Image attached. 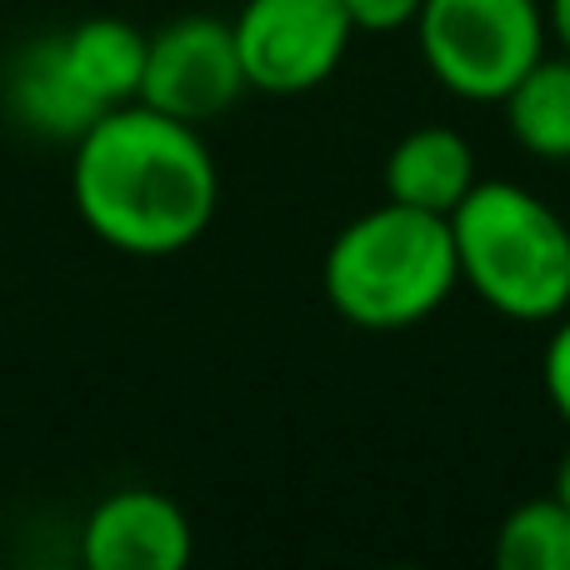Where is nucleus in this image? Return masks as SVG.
<instances>
[{
    "label": "nucleus",
    "mask_w": 570,
    "mask_h": 570,
    "mask_svg": "<svg viewBox=\"0 0 570 570\" xmlns=\"http://www.w3.org/2000/svg\"><path fill=\"white\" fill-rule=\"evenodd\" d=\"M146 46L150 36L136 30L120 16H90L80 26L60 30V50L66 66L76 70V80L86 86V96L100 110L126 106L140 96V76H146Z\"/></svg>",
    "instance_id": "nucleus-10"
},
{
    "label": "nucleus",
    "mask_w": 570,
    "mask_h": 570,
    "mask_svg": "<svg viewBox=\"0 0 570 570\" xmlns=\"http://www.w3.org/2000/svg\"><path fill=\"white\" fill-rule=\"evenodd\" d=\"M475 150L455 126H415L385 156V200L431 210V216H451L475 186Z\"/></svg>",
    "instance_id": "nucleus-8"
},
{
    "label": "nucleus",
    "mask_w": 570,
    "mask_h": 570,
    "mask_svg": "<svg viewBox=\"0 0 570 570\" xmlns=\"http://www.w3.org/2000/svg\"><path fill=\"white\" fill-rule=\"evenodd\" d=\"M461 285L451 220L381 200L335 230L321 261V291L355 331H411L431 321Z\"/></svg>",
    "instance_id": "nucleus-2"
},
{
    "label": "nucleus",
    "mask_w": 570,
    "mask_h": 570,
    "mask_svg": "<svg viewBox=\"0 0 570 570\" xmlns=\"http://www.w3.org/2000/svg\"><path fill=\"white\" fill-rule=\"evenodd\" d=\"M501 570H570V505L556 495H531L501 525L491 546Z\"/></svg>",
    "instance_id": "nucleus-12"
},
{
    "label": "nucleus",
    "mask_w": 570,
    "mask_h": 570,
    "mask_svg": "<svg viewBox=\"0 0 570 570\" xmlns=\"http://www.w3.org/2000/svg\"><path fill=\"white\" fill-rule=\"evenodd\" d=\"M246 86L261 96H311L341 70L355 26L345 0H246L230 20Z\"/></svg>",
    "instance_id": "nucleus-5"
},
{
    "label": "nucleus",
    "mask_w": 570,
    "mask_h": 570,
    "mask_svg": "<svg viewBox=\"0 0 570 570\" xmlns=\"http://www.w3.org/2000/svg\"><path fill=\"white\" fill-rule=\"evenodd\" d=\"M196 556L190 515L150 485H126L90 505L80 561L90 570H180Z\"/></svg>",
    "instance_id": "nucleus-7"
},
{
    "label": "nucleus",
    "mask_w": 570,
    "mask_h": 570,
    "mask_svg": "<svg viewBox=\"0 0 570 570\" xmlns=\"http://www.w3.org/2000/svg\"><path fill=\"white\" fill-rule=\"evenodd\" d=\"M541 391L551 401V411L561 415V425L570 431V311L551 321V335H546L541 351Z\"/></svg>",
    "instance_id": "nucleus-13"
},
{
    "label": "nucleus",
    "mask_w": 570,
    "mask_h": 570,
    "mask_svg": "<svg viewBox=\"0 0 570 570\" xmlns=\"http://www.w3.org/2000/svg\"><path fill=\"white\" fill-rule=\"evenodd\" d=\"M461 285L515 325L570 311V220L521 180H475L451 210Z\"/></svg>",
    "instance_id": "nucleus-3"
},
{
    "label": "nucleus",
    "mask_w": 570,
    "mask_h": 570,
    "mask_svg": "<svg viewBox=\"0 0 570 570\" xmlns=\"http://www.w3.org/2000/svg\"><path fill=\"white\" fill-rule=\"evenodd\" d=\"M511 140L535 160H570V56L546 50L501 100Z\"/></svg>",
    "instance_id": "nucleus-11"
},
{
    "label": "nucleus",
    "mask_w": 570,
    "mask_h": 570,
    "mask_svg": "<svg viewBox=\"0 0 570 570\" xmlns=\"http://www.w3.org/2000/svg\"><path fill=\"white\" fill-rule=\"evenodd\" d=\"M425 0H345V16H351L355 36H395V30H411L421 16Z\"/></svg>",
    "instance_id": "nucleus-14"
},
{
    "label": "nucleus",
    "mask_w": 570,
    "mask_h": 570,
    "mask_svg": "<svg viewBox=\"0 0 570 570\" xmlns=\"http://www.w3.org/2000/svg\"><path fill=\"white\" fill-rule=\"evenodd\" d=\"M411 30L431 80L471 106H501L551 50L546 0H425Z\"/></svg>",
    "instance_id": "nucleus-4"
},
{
    "label": "nucleus",
    "mask_w": 570,
    "mask_h": 570,
    "mask_svg": "<svg viewBox=\"0 0 570 570\" xmlns=\"http://www.w3.org/2000/svg\"><path fill=\"white\" fill-rule=\"evenodd\" d=\"M551 495L561 505H570V451L561 455V465H556V485H551Z\"/></svg>",
    "instance_id": "nucleus-16"
},
{
    "label": "nucleus",
    "mask_w": 570,
    "mask_h": 570,
    "mask_svg": "<svg viewBox=\"0 0 570 570\" xmlns=\"http://www.w3.org/2000/svg\"><path fill=\"white\" fill-rule=\"evenodd\" d=\"M6 100L26 130H36L46 140H66V146H76L80 130L100 116V106L86 96L76 70L66 66L60 36H46L20 50L6 76Z\"/></svg>",
    "instance_id": "nucleus-9"
},
{
    "label": "nucleus",
    "mask_w": 570,
    "mask_h": 570,
    "mask_svg": "<svg viewBox=\"0 0 570 570\" xmlns=\"http://www.w3.org/2000/svg\"><path fill=\"white\" fill-rule=\"evenodd\" d=\"M246 90L250 86H246V70H240L230 20L180 16L150 36L146 76H140L136 100L186 120V126H206V120L226 116Z\"/></svg>",
    "instance_id": "nucleus-6"
},
{
    "label": "nucleus",
    "mask_w": 570,
    "mask_h": 570,
    "mask_svg": "<svg viewBox=\"0 0 570 570\" xmlns=\"http://www.w3.org/2000/svg\"><path fill=\"white\" fill-rule=\"evenodd\" d=\"M546 20H551L556 50H566L570 56V0H546Z\"/></svg>",
    "instance_id": "nucleus-15"
},
{
    "label": "nucleus",
    "mask_w": 570,
    "mask_h": 570,
    "mask_svg": "<svg viewBox=\"0 0 570 570\" xmlns=\"http://www.w3.org/2000/svg\"><path fill=\"white\" fill-rule=\"evenodd\" d=\"M70 150V196L80 220L120 256H176L216 220L220 170L200 126L146 100H126L100 110Z\"/></svg>",
    "instance_id": "nucleus-1"
}]
</instances>
